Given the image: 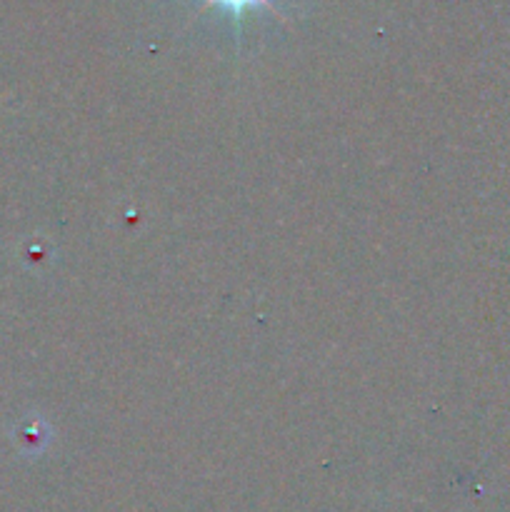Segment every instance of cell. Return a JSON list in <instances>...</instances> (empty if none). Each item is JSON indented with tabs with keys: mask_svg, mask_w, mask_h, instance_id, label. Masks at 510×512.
Segmentation results:
<instances>
[{
	"mask_svg": "<svg viewBox=\"0 0 510 512\" xmlns=\"http://www.w3.org/2000/svg\"><path fill=\"white\" fill-rule=\"evenodd\" d=\"M210 3H218V5H225L228 10H243L248 8V5H255V3H268V0H210Z\"/></svg>",
	"mask_w": 510,
	"mask_h": 512,
	"instance_id": "cell-1",
	"label": "cell"
}]
</instances>
